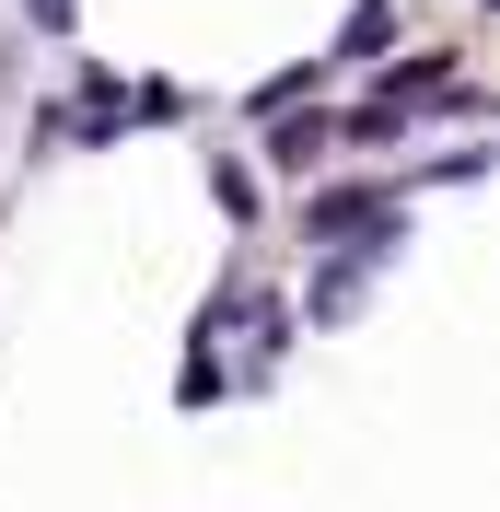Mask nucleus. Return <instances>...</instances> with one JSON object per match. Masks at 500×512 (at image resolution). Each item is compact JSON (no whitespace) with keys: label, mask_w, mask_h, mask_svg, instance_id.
Masks as SVG:
<instances>
[{"label":"nucleus","mask_w":500,"mask_h":512,"mask_svg":"<svg viewBox=\"0 0 500 512\" xmlns=\"http://www.w3.org/2000/svg\"><path fill=\"white\" fill-rule=\"evenodd\" d=\"M384 222V198L373 187H338V198H314V210H303V233H314V245H338V233H373Z\"/></svg>","instance_id":"1"},{"label":"nucleus","mask_w":500,"mask_h":512,"mask_svg":"<svg viewBox=\"0 0 500 512\" xmlns=\"http://www.w3.org/2000/svg\"><path fill=\"white\" fill-rule=\"evenodd\" d=\"M326 140H338V128H326V117H291L280 140H268V163H280V175H303V163L326 152Z\"/></svg>","instance_id":"2"},{"label":"nucleus","mask_w":500,"mask_h":512,"mask_svg":"<svg viewBox=\"0 0 500 512\" xmlns=\"http://www.w3.org/2000/svg\"><path fill=\"white\" fill-rule=\"evenodd\" d=\"M24 12H35V24H47V35H59V24H70V0H24Z\"/></svg>","instance_id":"3"}]
</instances>
